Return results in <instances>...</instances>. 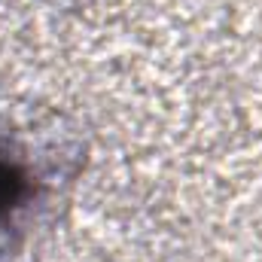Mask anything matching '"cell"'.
Here are the masks:
<instances>
[{"label":"cell","mask_w":262,"mask_h":262,"mask_svg":"<svg viewBox=\"0 0 262 262\" xmlns=\"http://www.w3.org/2000/svg\"><path fill=\"white\" fill-rule=\"evenodd\" d=\"M18 195H21V177H18V171H15L9 162L0 159V223H3L6 213L15 207Z\"/></svg>","instance_id":"obj_1"}]
</instances>
